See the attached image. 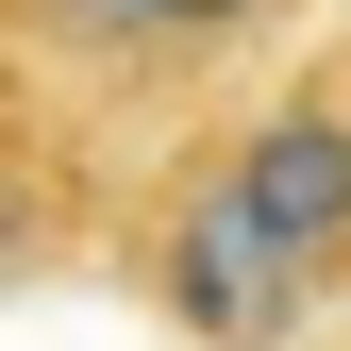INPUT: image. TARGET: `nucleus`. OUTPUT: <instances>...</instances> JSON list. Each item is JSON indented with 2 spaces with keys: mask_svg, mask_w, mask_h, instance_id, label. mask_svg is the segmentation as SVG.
I'll return each instance as SVG.
<instances>
[{
  "mask_svg": "<svg viewBox=\"0 0 351 351\" xmlns=\"http://www.w3.org/2000/svg\"><path fill=\"white\" fill-rule=\"evenodd\" d=\"M134 285H151V318L184 335V351H285L301 318H318V268L268 234V217L234 201V167H167L151 184V234H134Z\"/></svg>",
  "mask_w": 351,
  "mask_h": 351,
  "instance_id": "obj_1",
  "label": "nucleus"
},
{
  "mask_svg": "<svg viewBox=\"0 0 351 351\" xmlns=\"http://www.w3.org/2000/svg\"><path fill=\"white\" fill-rule=\"evenodd\" d=\"M217 167H234V201L268 217V234L301 251V268H351V84H301V101H268L251 134H217Z\"/></svg>",
  "mask_w": 351,
  "mask_h": 351,
  "instance_id": "obj_2",
  "label": "nucleus"
},
{
  "mask_svg": "<svg viewBox=\"0 0 351 351\" xmlns=\"http://www.w3.org/2000/svg\"><path fill=\"white\" fill-rule=\"evenodd\" d=\"M268 0H0L17 51H67V67H184V51H234Z\"/></svg>",
  "mask_w": 351,
  "mask_h": 351,
  "instance_id": "obj_3",
  "label": "nucleus"
}]
</instances>
